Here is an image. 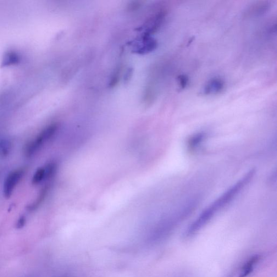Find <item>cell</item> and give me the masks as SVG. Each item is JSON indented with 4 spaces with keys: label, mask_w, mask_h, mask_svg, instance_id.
Masks as SVG:
<instances>
[{
    "label": "cell",
    "mask_w": 277,
    "mask_h": 277,
    "mask_svg": "<svg viewBox=\"0 0 277 277\" xmlns=\"http://www.w3.org/2000/svg\"><path fill=\"white\" fill-rule=\"evenodd\" d=\"M256 173V170L252 169L248 172L236 183L232 185L222 195L218 197L211 204L205 209L198 217L188 226L184 237L190 239L196 235L221 210L228 206L239 195L242 191L251 181Z\"/></svg>",
    "instance_id": "6da1fadb"
},
{
    "label": "cell",
    "mask_w": 277,
    "mask_h": 277,
    "mask_svg": "<svg viewBox=\"0 0 277 277\" xmlns=\"http://www.w3.org/2000/svg\"><path fill=\"white\" fill-rule=\"evenodd\" d=\"M58 125L54 124L48 126L38 135L35 140L32 141L27 145L26 154L27 157H31L38 151V149L48 141L56 133Z\"/></svg>",
    "instance_id": "7a4b0ae2"
},
{
    "label": "cell",
    "mask_w": 277,
    "mask_h": 277,
    "mask_svg": "<svg viewBox=\"0 0 277 277\" xmlns=\"http://www.w3.org/2000/svg\"><path fill=\"white\" fill-rule=\"evenodd\" d=\"M24 173V171L23 170H17L8 175L3 186L4 196L5 198H9L12 196L15 187L23 176Z\"/></svg>",
    "instance_id": "3957f363"
},
{
    "label": "cell",
    "mask_w": 277,
    "mask_h": 277,
    "mask_svg": "<svg viewBox=\"0 0 277 277\" xmlns=\"http://www.w3.org/2000/svg\"><path fill=\"white\" fill-rule=\"evenodd\" d=\"M271 8V3L268 1H258L251 4L245 10L243 17L252 18L267 13Z\"/></svg>",
    "instance_id": "277c9868"
},
{
    "label": "cell",
    "mask_w": 277,
    "mask_h": 277,
    "mask_svg": "<svg viewBox=\"0 0 277 277\" xmlns=\"http://www.w3.org/2000/svg\"><path fill=\"white\" fill-rule=\"evenodd\" d=\"M225 88V81L219 77H214L205 86L203 92L204 95H216L222 92Z\"/></svg>",
    "instance_id": "5b68a950"
},
{
    "label": "cell",
    "mask_w": 277,
    "mask_h": 277,
    "mask_svg": "<svg viewBox=\"0 0 277 277\" xmlns=\"http://www.w3.org/2000/svg\"><path fill=\"white\" fill-rule=\"evenodd\" d=\"M260 259H261V256L259 254H254L250 258H248L241 268L239 277L250 276L253 273Z\"/></svg>",
    "instance_id": "8992f818"
},
{
    "label": "cell",
    "mask_w": 277,
    "mask_h": 277,
    "mask_svg": "<svg viewBox=\"0 0 277 277\" xmlns=\"http://www.w3.org/2000/svg\"><path fill=\"white\" fill-rule=\"evenodd\" d=\"M206 135L204 133H200L190 138L188 141V146L191 150H195L199 146H200L203 141L206 138Z\"/></svg>",
    "instance_id": "52a82bcc"
},
{
    "label": "cell",
    "mask_w": 277,
    "mask_h": 277,
    "mask_svg": "<svg viewBox=\"0 0 277 277\" xmlns=\"http://www.w3.org/2000/svg\"><path fill=\"white\" fill-rule=\"evenodd\" d=\"M20 60L18 55L15 52H9L4 55L1 64L2 67L17 64Z\"/></svg>",
    "instance_id": "ba28073f"
},
{
    "label": "cell",
    "mask_w": 277,
    "mask_h": 277,
    "mask_svg": "<svg viewBox=\"0 0 277 277\" xmlns=\"http://www.w3.org/2000/svg\"><path fill=\"white\" fill-rule=\"evenodd\" d=\"M12 143L5 138L0 139V157H7L12 149Z\"/></svg>",
    "instance_id": "9c48e42d"
},
{
    "label": "cell",
    "mask_w": 277,
    "mask_h": 277,
    "mask_svg": "<svg viewBox=\"0 0 277 277\" xmlns=\"http://www.w3.org/2000/svg\"><path fill=\"white\" fill-rule=\"evenodd\" d=\"M46 179V175L45 169H38L33 177L32 183L34 185H37L40 183L41 181Z\"/></svg>",
    "instance_id": "30bf717a"
},
{
    "label": "cell",
    "mask_w": 277,
    "mask_h": 277,
    "mask_svg": "<svg viewBox=\"0 0 277 277\" xmlns=\"http://www.w3.org/2000/svg\"><path fill=\"white\" fill-rule=\"evenodd\" d=\"M47 192V188H45L42 192L40 193V196L38 197L37 201L34 204H33L32 206H29V209L30 210H35L37 208L38 206H40V204L43 200L44 198L46 196V193Z\"/></svg>",
    "instance_id": "8fae6325"
},
{
    "label": "cell",
    "mask_w": 277,
    "mask_h": 277,
    "mask_svg": "<svg viewBox=\"0 0 277 277\" xmlns=\"http://www.w3.org/2000/svg\"><path fill=\"white\" fill-rule=\"evenodd\" d=\"M177 78H178L179 86L180 89H185L187 86L188 82H189V79H188L187 76L184 74H180Z\"/></svg>",
    "instance_id": "7c38bea8"
},
{
    "label": "cell",
    "mask_w": 277,
    "mask_h": 277,
    "mask_svg": "<svg viewBox=\"0 0 277 277\" xmlns=\"http://www.w3.org/2000/svg\"><path fill=\"white\" fill-rule=\"evenodd\" d=\"M26 223V218L25 217H21L18 220L17 224H16V228L21 229L25 225Z\"/></svg>",
    "instance_id": "4fadbf2b"
}]
</instances>
